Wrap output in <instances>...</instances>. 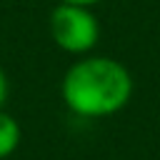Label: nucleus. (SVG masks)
I'll return each mask as SVG.
<instances>
[{
	"instance_id": "1",
	"label": "nucleus",
	"mask_w": 160,
	"mask_h": 160,
	"mask_svg": "<svg viewBox=\"0 0 160 160\" xmlns=\"http://www.w3.org/2000/svg\"><path fill=\"white\" fill-rule=\"evenodd\" d=\"M60 95L80 118H108L130 102L132 78L115 58L85 55L65 70Z\"/></svg>"
},
{
	"instance_id": "2",
	"label": "nucleus",
	"mask_w": 160,
	"mask_h": 160,
	"mask_svg": "<svg viewBox=\"0 0 160 160\" xmlns=\"http://www.w3.org/2000/svg\"><path fill=\"white\" fill-rule=\"evenodd\" d=\"M50 38L60 50L70 55H85L98 45L100 25L90 8L58 2L50 12Z\"/></svg>"
},
{
	"instance_id": "3",
	"label": "nucleus",
	"mask_w": 160,
	"mask_h": 160,
	"mask_svg": "<svg viewBox=\"0 0 160 160\" xmlns=\"http://www.w3.org/2000/svg\"><path fill=\"white\" fill-rule=\"evenodd\" d=\"M20 125H18V120L10 115V112H5V110H0V160H5V158H10L15 150H18V145H20Z\"/></svg>"
},
{
	"instance_id": "4",
	"label": "nucleus",
	"mask_w": 160,
	"mask_h": 160,
	"mask_svg": "<svg viewBox=\"0 0 160 160\" xmlns=\"http://www.w3.org/2000/svg\"><path fill=\"white\" fill-rule=\"evenodd\" d=\"M8 92H10V82H8V75H5V70L0 68V110H2L5 100H8Z\"/></svg>"
},
{
	"instance_id": "5",
	"label": "nucleus",
	"mask_w": 160,
	"mask_h": 160,
	"mask_svg": "<svg viewBox=\"0 0 160 160\" xmlns=\"http://www.w3.org/2000/svg\"><path fill=\"white\" fill-rule=\"evenodd\" d=\"M58 2H68V5H82V8H92L102 0H58Z\"/></svg>"
}]
</instances>
